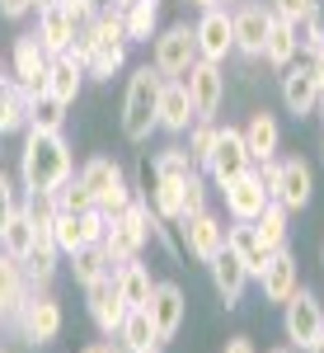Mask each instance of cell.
Masks as SVG:
<instances>
[{
  "label": "cell",
  "instance_id": "6da1fadb",
  "mask_svg": "<svg viewBox=\"0 0 324 353\" xmlns=\"http://www.w3.org/2000/svg\"><path fill=\"white\" fill-rule=\"evenodd\" d=\"M76 174V161H71V146L61 132H38L28 128L24 137V151H19V179H24L28 198H52L66 179Z\"/></svg>",
  "mask_w": 324,
  "mask_h": 353
},
{
  "label": "cell",
  "instance_id": "7a4b0ae2",
  "mask_svg": "<svg viewBox=\"0 0 324 353\" xmlns=\"http://www.w3.org/2000/svg\"><path fill=\"white\" fill-rule=\"evenodd\" d=\"M164 76L155 66H136L127 76V94H122V132L127 141H146L155 132V104H160Z\"/></svg>",
  "mask_w": 324,
  "mask_h": 353
},
{
  "label": "cell",
  "instance_id": "3957f363",
  "mask_svg": "<svg viewBox=\"0 0 324 353\" xmlns=\"http://www.w3.org/2000/svg\"><path fill=\"white\" fill-rule=\"evenodd\" d=\"M80 179L85 189L94 193V208L104 212V217H118L127 203H132V189H127V174H122V165L108 161V156H89V161L80 165Z\"/></svg>",
  "mask_w": 324,
  "mask_h": 353
},
{
  "label": "cell",
  "instance_id": "277c9868",
  "mask_svg": "<svg viewBox=\"0 0 324 353\" xmlns=\"http://www.w3.org/2000/svg\"><path fill=\"white\" fill-rule=\"evenodd\" d=\"M282 330H287V344H292V349H310V344L320 339V330H324L320 297L305 292V288H296L292 297L282 301Z\"/></svg>",
  "mask_w": 324,
  "mask_h": 353
},
{
  "label": "cell",
  "instance_id": "5b68a950",
  "mask_svg": "<svg viewBox=\"0 0 324 353\" xmlns=\"http://www.w3.org/2000/svg\"><path fill=\"white\" fill-rule=\"evenodd\" d=\"M193 61H197V43H193L188 24H174V28H164L160 38H155V61H151V66L160 71L164 81H184Z\"/></svg>",
  "mask_w": 324,
  "mask_h": 353
},
{
  "label": "cell",
  "instance_id": "8992f818",
  "mask_svg": "<svg viewBox=\"0 0 324 353\" xmlns=\"http://www.w3.org/2000/svg\"><path fill=\"white\" fill-rule=\"evenodd\" d=\"M202 170L212 174L221 189H226L230 179H240V174H249V170H254L249 151H244L240 128H216V146H212V156H207V165H202Z\"/></svg>",
  "mask_w": 324,
  "mask_h": 353
},
{
  "label": "cell",
  "instance_id": "52a82bcc",
  "mask_svg": "<svg viewBox=\"0 0 324 353\" xmlns=\"http://www.w3.org/2000/svg\"><path fill=\"white\" fill-rule=\"evenodd\" d=\"M184 85H188V99H193L197 123H212L216 109H221V99H226V71H221L216 61H193Z\"/></svg>",
  "mask_w": 324,
  "mask_h": 353
},
{
  "label": "cell",
  "instance_id": "ba28073f",
  "mask_svg": "<svg viewBox=\"0 0 324 353\" xmlns=\"http://www.w3.org/2000/svg\"><path fill=\"white\" fill-rule=\"evenodd\" d=\"M193 43H197V61H226V57L235 52V28H230V14L212 5V10H202V19L193 28Z\"/></svg>",
  "mask_w": 324,
  "mask_h": 353
},
{
  "label": "cell",
  "instance_id": "9c48e42d",
  "mask_svg": "<svg viewBox=\"0 0 324 353\" xmlns=\"http://www.w3.org/2000/svg\"><path fill=\"white\" fill-rule=\"evenodd\" d=\"M310 193H315V174H310V165L292 156V161H277V179H272L268 198L277 208H287V212H296L310 203Z\"/></svg>",
  "mask_w": 324,
  "mask_h": 353
},
{
  "label": "cell",
  "instance_id": "30bf717a",
  "mask_svg": "<svg viewBox=\"0 0 324 353\" xmlns=\"http://www.w3.org/2000/svg\"><path fill=\"white\" fill-rule=\"evenodd\" d=\"M272 19H277V14H272L268 5H259V0L240 5V10L230 14V28H235V52H244V57H263V43H268Z\"/></svg>",
  "mask_w": 324,
  "mask_h": 353
},
{
  "label": "cell",
  "instance_id": "8fae6325",
  "mask_svg": "<svg viewBox=\"0 0 324 353\" xmlns=\"http://www.w3.org/2000/svg\"><path fill=\"white\" fill-rule=\"evenodd\" d=\"M19 330H24L28 344H52L56 334H61V306H56V297H28L24 306H19Z\"/></svg>",
  "mask_w": 324,
  "mask_h": 353
},
{
  "label": "cell",
  "instance_id": "7c38bea8",
  "mask_svg": "<svg viewBox=\"0 0 324 353\" xmlns=\"http://www.w3.org/2000/svg\"><path fill=\"white\" fill-rule=\"evenodd\" d=\"M151 325H155V339L160 344H169L174 334H179V325H184V311H188V301H184V292L174 288V283H155V292H151Z\"/></svg>",
  "mask_w": 324,
  "mask_h": 353
},
{
  "label": "cell",
  "instance_id": "4fadbf2b",
  "mask_svg": "<svg viewBox=\"0 0 324 353\" xmlns=\"http://www.w3.org/2000/svg\"><path fill=\"white\" fill-rule=\"evenodd\" d=\"M10 61H14V81L24 85L28 94H38V90L47 85V66H52V57L43 52V43H38L33 33L14 38V52H10Z\"/></svg>",
  "mask_w": 324,
  "mask_h": 353
},
{
  "label": "cell",
  "instance_id": "5bb4252c",
  "mask_svg": "<svg viewBox=\"0 0 324 353\" xmlns=\"http://www.w3.org/2000/svg\"><path fill=\"white\" fill-rule=\"evenodd\" d=\"M320 81H315V71H310V61H292L287 71H282V104H287V113H296V118H305V113H315V104H320Z\"/></svg>",
  "mask_w": 324,
  "mask_h": 353
},
{
  "label": "cell",
  "instance_id": "9a60e30c",
  "mask_svg": "<svg viewBox=\"0 0 324 353\" xmlns=\"http://www.w3.org/2000/svg\"><path fill=\"white\" fill-rule=\"evenodd\" d=\"M221 193H226V212H230V221H254L272 203L268 189L259 184V174H254V170H249V174H240V179H230Z\"/></svg>",
  "mask_w": 324,
  "mask_h": 353
},
{
  "label": "cell",
  "instance_id": "2e32d148",
  "mask_svg": "<svg viewBox=\"0 0 324 353\" xmlns=\"http://www.w3.org/2000/svg\"><path fill=\"white\" fill-rule=\"evenodd\" d=\"M193 123H197V113H193L188 85L164 81L160 85V104H155V128H164V132H188Z\"/></svg>",
  "mask_w": 324,
  "mask_h": 353
},
{
  "label": "cell",
  "instance_id": "e0dca14e",
  "mask_svg": "<svg viewBox=\"0 0 324 353\" xmlns=\"http://www.w3.org/2000/svg\"><path fill=\"white\" fill-rule=\"evenodd\" d=\"M179 231H184L188 254H197L202 264L212 259L216 250H226V221H216L212 212H193V217H184V221H179Z\"/></svg>",
  "mask_w": 324,
  "mask_h": 353
},
{
  "label": "cell",
  "instance_id": "ac0fdd59",
  "mask_svg": "<svg viewBox=\"0 0 324 353\" xmlns=\"http://www.w3.org/2000/svg\"><path fill=\"white\" fill-rule=\"evenodd\" d=\"M226 245L235 250V259L244 264V273H249V278H263L272 250L254 236V221H235V226H226Z\"/></svg>",
  "mask_w": 324,
  "mask_h": 353
},
{
  "label": "cell",
  "instance_id": "d6986e66",
  "mask_svg": "<svg viewBox=\"0 0 324 353\" xmlns=\"http://www.w3.org/2000/svg\"><path fill=\"white\" fill-rule=\"evenodd\" d=\"M89 292V316H94V325L104 330V334H118L122 325V316H127V301L118 297V283H113V273L99 278L94 288H85Z\"/></svg>",
  "mask_w": 324,
  "mask_h": 353
},
{
  "label": "cell",
  "instance_id": "ffe728a7",
  "mask_svg": "<svg viewBox=\"0 0 324 353\" xmlns=\"http://www.w3.org/2000/svg\"><path fill=\"white\" fill-rule=\"evenodd\" d=\"M244 137V151H249V161L259 165V161H272L277 156V146H282V128H277V118H272L268 109H259L249 123L240 128Z\"/></svg>",
  "mask_w": 324,
  "mask_h": 353
},
{
  "label": "cell",
  "instance_id": "44dd1931",
  "mask_svg": "<svg viewBox=\"0 0 324 353\" xmlns=\"http://www.w3.org/2000/svg\"><path fill=\"white\" fill-rule=\"evenodd\" d=\"M207 269H212V283H216V292H221V301H226V306H240L249 273H244V264L235 259V250H230V245L216 250L212 259H207Z\"/></svg>",
  "mask_w": 324,
  "mask_h": 353
},
{
  "label": "cell",
  "instance_id": "7402d4cb",
  "mask_svg": "<svg viewBox=\"0 0 324 353\" xmlns=\"http://www.w3.org/2000/svg\"><path fill=\"white\" fill-rule=\"evenodd\" d=\"M33 38L43 43L47 57H61L71 43H76V28H71V19H66V5H61V0L47 5V10H38V33H33Z\"/></svg>",
  "mask_w": 324,
  "mask_h": 353
},
{
  "label": "cell",
  "instance_id": "603a6c76",
  "mask_svg": "<svg viewBox=\"0 0 324 353\" xmlns=\"http://www.w3.org/2000/svg\"><path fill=\"white\" fill-rule=\"evenodd\" d=\"M259 283H263V297L282 306V301H287V297H292V292L301 288L296 259H292L287 250H272V259H268V269H263V278H259Z\"/></svg>",
  "mask_w": 324,
  "mask_h": 353
},
{
  "label": "cell",
  "instance_id": "cb8c5ba5",
  "mask_svg": "<svg viewBox=\"0 0 324 353\" xmlns=\"http://www.w3.org/2000/svg\"><path fill=\"white\" fill-rule=\"evenodd\" d=\"M113 283H118V297L127 301V311H141V306H151V292H155V283H151V269L146 264H118L113 269Z\"/></svg>",
  "mask_w": 324,
  "mask_h": 353
},
{
  "label": "cell",
  "instance_id": "d4e9b609",
  "mask_svg": "<svg viewBox=\"0 0 324 353\" xmlns=\"http://www.w3.org/2000/svg\"><path fill=\"white\" fill-rule=\"evenodd\" d=\"M80 81H85V66L61 52V57H52V66H47V85H43V90L52 94L56 104H66V109H71V104H76V94H80Z\"/></svg>",
  "mask_w": 324,
  "mask_h": 353
},
{
  "label": "cell",
  "instance_id": "484cf974",
  "mask_svg": "<svg viewBox=\"0 0 324 353\" xmlns=\"http://www.w3.org/2000/svg\"><path fill=\"white\" fill-rule=\"evenodd\" d=\"M24 301H28V292H24V264L10 259V254L0 250V316H19Z\"/></svg>",
  "mask_w": 324,
  "mask_h": 353
},
{
  "label": "cell",
  "instance_id": "4316f807",
  "mask_svg": "<svg viewBox=\"0 0 324 353\" xmlns=\"http://www.w3.org/2000/svg\"><path fill=\"white\" fill-rule=\"evenodd\" d=\"M301 43H296V28L287 24V19H272L268 28V43H263V61H268L272 71H287L292 61H296Z\"/></svg>",
  "mask_w": 324,
  "mask_h": 353
},
{
  "label": "cell",
  "instance_id": "83f0119b",
  "mask_svg": "<svg viewBox=\"0 0 324 353\" xmlns=\"http://www.w3.org/2000/svg\"><path fill=\"white\" fill-rule=\"evenodd\" d=\"M160 24V0H132L122 5V28H127V43H151Z\"/></svg>",
  "mask_w": 324,
  "mask_h": 353
},
{
  "label": "cell",
  "instance_id": "f1b7e54d",
  "mask_svg": "<svg viewBox=\"0 0 324 353\" xmlns=\"http://www.w3.org/2000/svg\"><path fill=\"white\" fill-rule=\"evenodd\" d=\"M28 128V90L19 81H0V137Z\"/></svg>",
  "mask_w": 324,
  "mask_h": 353
},
{
  "label": "cell",
  "instance_id": "f546056e",
  "mask_svg": "<svg viewBox=\"0 0 324 353\" xmlns=\"http://www.w3.org/2000/svg\"><path fill=\"white\" fill-rule=\"evenodd\" d=\"M118 344H122L127 353H146V349H155V344H160V339H155V325H151V311H146V306L122 316V325H118Z\"/></svg>",
  "mask_w": 324,
  "mask_h": 353
},
{
  "label": "cell",
  "instance_id": "4dcf8cb0",
  "mask_svg": "<svg viewBox=\"0 0 324 353\" xmlns=\"http://www.w3.org/2000/svg\"><path fill=\"white\" fill-rule=\"evenodd\" d=\"M0 250H5L10 259H19V264L28 259V250H33V208H19L14 217L5 221V231H0Z\"/></svg>",
  "mask_w": 324,
  "mask_h": 353
},
{
  "label": "cell",
  "instance_id": "1f68e13d",
  "mask_svg": "<svg viewBox=\"0 0 324 353\" xmlns=\"http://www.w3.org/2000/svg\"><path fill=\"white\" fill-rule=\"evenodd\" d=\"M184 184H188V179H164V174H155L151 208H155L160 221H184Z\"/></svg>",
  "mask_w": 324,
  "mask_h": 353
},
{
  "label": "cell",
  "instance_id": "d6a6232c",
  "mask_svg": "<svg viewBox=\"0 0 324 353\" xmlns=\"http://www.w3.org/2000/svg\"><path fill=\"white\" fill-rule=\"evenodd\" d=\"M61 123H66V104H56L47 90L28 94V128H38V132H61Z\"/></svg>",
  "mask_w": 324,
  "mask_h": 353
},
{
  "label": "cell",
  "instance_id": "836d02e7",
  "mask_svg": "<svg viewBox=\"0 0 324 353\" xmlns=\"http://www.w3.org/2000/svg\"><path fill=\"white\" fill-rule=\"evenodd\" d=\"M71 273H76V283H80V288H94L99 278L113 273V264L104 259V250H99V245H85V250L71 254Z\"/></svg>",
  "mask_w": 324,
  "mask_h": 353
},
{
  "label": "cell",
  "instance_id": "e575fe53",
  "mask_svg": "<svg viewBox=\"0 0 324 353\" xmlns=\"http://www.w3.org/2000/svg\"><path fill=\"white\" fill-rule=\"evenodd\" d=\"M254 236L268 245V250H287V208L268 203V208L254 217Z\"/></svg>",
  "mask_w": 324,
  "mask_h": 353
},
{
  "label": "cell",
  "instance_id": "d590c367",
  "mask_svg": "<svg viewBox=\"0 0 324 353\" xmlns=\"http://www.w3.org/2000/svg\"><path fill=\"white\" fill-rule=\"evenodd\" d=\"M122 61H127V43H94V52L85 61V71L94 76V81H108L113 71H122Z\"/></svg>",
  "mask_w": 324,
  "mask_h": 353
},
{
  "label": "cell",
  "instance_id": "8d00e7d4",
  "mask_svg": "<svg viewBox=\"0 0 324 353\" xmlns=\"http://www.w3.org/2000/svg\"><path fill=\"white\" fill-rule=\"evenodd\" d=\"M108 221H118V226H122V231L132 236L136 250L151 241V231H155V226H151V208H146V203H127V208H122L118 217H108Z\"/></svg>",
  "mask_w": 324,
  "mask_h": 353
},
{
  "label": "cell",
  "instance_id": "74e56055",
  "mask_svg": "<svg viewBox=\"0 0 324 353\" xmlns=\"http://www.w3.org/2000/svg\"><path fill=\"white\" fill-rule=\"evenodd\" d=\"M52 231H56V254H76V250H85L80 241V221H76V212H56L52 217Z\"/></svg>",
  "mask_w": 324,
  "mask_h": 353
},
{
  "label": "cell",
  "instance_id": "f35d334b",
  "mask_svg": "<svg viewBox=\"0 0 324 353\" xmlns=\"http://www.w3.org/2000/svg\"><path fill=\"white\" fill-rule=\"evenodd\" d=\"M155 174H164V179H188V174H197V165L188 161L184 146H169V151L155 156Z\"/></svg>",
  "mask_w": 324,
  "mask_h": 353
},
{
  "label": "cell",
  "instance_id": "ab89813d",
  "mask_svg": "<svg viewBox=\"0 0 324 353\" xmlns=\"http://www.w3.org/2000/svg\"><path fill=\"white\" fill-rule=\"evenodd\" d=\"M212 146H216V123H193V128H188V161L197 165V170L207 165Z\"/></svg>",
  "mask_w": 324,
  "mask_h": 353
},
{
  "label": "cell",
  "instance_id": "60d3db41",
  "mask_svg": "<svg viewBox=\"0 0 324 353\" xmlns=\"http://www.w3.org/2000/svg\"><path fill=\"white\" fill-rule=\"evenodd\" d=\"M76 221H80V241L85 245H99L108 231V217L99 212V208H89V212H76Z\"/></svg>",
  "mask_w": 324,
  "mask_h": 353
},
{
  "label": "cell",
  "instance_id": "b9f144b4",
  "mask_svg": "<svg viewBox=\"0 0 324 353\" xmlns=\"http://www.w3.org/2000/svg\"><path fill=\"white\" fill-rule=\"evenodd\" d=\"M193 212H207V189L197 174H188V184H184V217H193Z\"/></svg>",
  "mask_w": 324,
  "mask_h": 353
},
{
  "label": "cell",
  "instance_id": "7bdbcfd3",
  "mask_svg": "<svg viewBox=\"0 0 324 353\" xmlns=\"http://www.w3.org/2000/svg\"><path fill=\"white\" fill-rule=\"evenodd\" d=\"M268 10L277 14V19H305V10H310V0H268Z\"/></svg>",
  "mask_w": 324,
  "mask_h": 353
},
{
  "label": "cell",
  "instance_id": "ee69618b",
  "mask_svg": "<svg viewBox=\"0 0 324 353\" xmlns=\"http://www.w3.org/2000/svg\"><path fill=\"white\" fill-rule=\"evenodd\" d=\"M14 212H19V203H14V184L0 174V231H5V221L14 217Z\"/></svg>",
  "mask_w": 324,
  "mask_h": 353
},
{
  "label": "cell",
  "instance_id": "f6af8a7d",
  "mask_svg": "<svg viewBox=\"0 0 324 353\" xmlns=\"http://www.w3.org/2000/svg\"><path fill=\"white\" fill-rule=\"evenodd\" d=\"M28 10H33V0H0V14L5 19H24Z\"/></svg>",
  "mask_w": 324,
  "mask_h": 353
},
{
  "label": "cell",
  "instance_id": "bcb514c9",
  "mask_svg": "<svg viewBox=\"0 0 324 353\" xmlns=\"http://www.w3.org/2000/svg\"><path fill=\"white\" fill-rule=\"evenodd\" d=\"M221 353H259V349H254V339H249V334H235V339H230Z\"/></svg>",
  "mask_w": 324,
  "mask_h": 353
},
{
  "label": "cell",
  "instance_id": "7dc6e473",
  "mask_svg": "<svg viewBox=\"0 0 324 353\" xmlns=\"http://www.w3.org/2000/svg\"><path fill=\"white\" fill-rule=\"evenodd\" d=\"M305 353H324V330H320V339H315V344H310Z\"/></svg>",
  "mask_w": 324,
  "mask_h": 353
},
{
  "label": "cell",
  "instance_id": "c3c4849f",
  "mask_svg": "<svg viewBox=\"0 0 324 353\" xmlns=\"http://www.w3.org/2000/svg\"><path fill=\"white\" fill-rule=\"evenodd\" d=\"M193 5H197V10H212V5H221V0H193Z\"/></svg>",
  "mask_w": 324,
  "mask_h": 353
},
{
  "label": "cell",
  "instance_id": "681fc988",
  "mask_svg": "<svg viewBox=\"0 0 324 353\" xmlns=\"http://www.w3.org/2000/svg\"><path fill=\"white\" fill-rule=\"evenodd\" d=\"M80 353H108V344H89V349H80Z\"/></svg>",
  "mask_w": 324,
  "mask_h": 353
},
{
  "label": "cell",
  "instance_id": "f907efd6",
  "mask_svg": "<svg viewBox=\"0 0 324 353\" xmlns=\"http://www.w3.org/2000/svg\"><path fill=\"white\" fill-rule=\"evenodd\" d=\"M47 5H56V0H33V10H47Z\"/></svg>",
  "mask_w": 324,
  "mask_h": 353
},
{
  "label": "cell",
  "instance_id": "816d5d0a",
  "mask_svg": "<svg viewBox=\"0 0 324 353\" xmlns=\"http://www.w3.org/2000/svg\"><path fill=\"white\" fill-rule=\"evenodd\" d=\"M315 113H320V123H324V94H320V104H315Z\"/></svg>",
  "mask_w": 324,
  "mask_h": 353
},
{
  "label": "cell",
  "instance_id": "f5cc1de1",
  "mask_svg": "<svg viewBox=\"0 0 324 353\" xmlns=\"http://www.w3.org/2000/svg\"><path fill=\"white\" fill-rule=\"evenodd\" d=\"M268 353H292V344H287V349H268Z\"/></svg>",
  "mask_w": 324,
  "mask_h": 353
},
{
  "label": "cell",
  "instance_id": "db71d44e",
  "mask_svg": "<svg viewBox=\"0 0 324 353\" xmlns=\"http://www.w3.org/2000/svg\"><path fill=\"white\" fill-rule=\"evenodd\" d=\"M113 5H118V10H122V5H132V0H113Z\"/></svg>",
  "mask_w": 324,
  "mask_h": 353
},
{
  "label": "cell",
  "instance_id": "11a10c76",
  "mask_svg": "<svg viewBox=\"0 0 324 353\" xmlns=\"http://www.w3.org/2000/svg\"><path fill=\"white\" fill-rule=\"evenodd\" d=\"M146 353H160V344H155V349H146Z\"/></svg>",
  "mask_w": 324,
  "mask_h": 353
},
{
  "label": "cell",
  "instance_id": "9f6ffc18",
  "mask_svg": "<svg viewBox=\"0 0 324 353\" xmlns=\"http://www.w3.org/2000/svg\"><path fill=\"white\" fill-rule=\"evenodd\" d=\"M320 264H324V254H320Z\"/></svg>",
  "mask_w": 324,
  "mask_h": 353
},
{
  "label": "cell",
  "instance_id": "6f0895ef",
  "mask_svg": "<svg viewBox=\"0 0 324 353\" xmlns=\"http://www.w3.org/2000/svg\"><path fill=\"white\" fill-rule=\"evenodd\" d=\"M0 81H5V76H0Z\"/></svg>",
  "mask_w": 324,
  "mask_h": 353
}]
</instances>
